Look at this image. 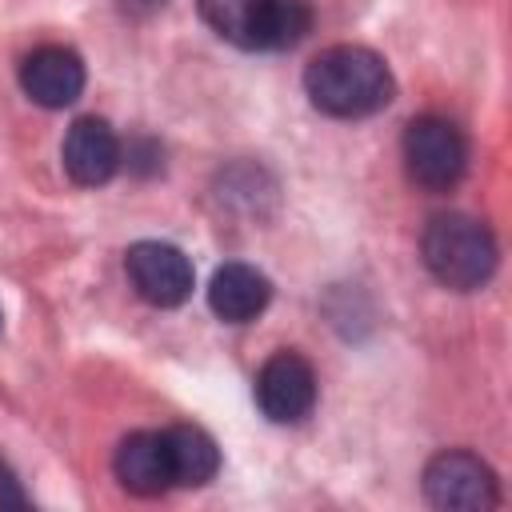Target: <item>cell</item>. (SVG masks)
Segmentation results:
<instances>
[{
  "label": "cell",
  "mask_w": 512,
  "mask_h": 512,
  "mask_svg": "<svg viewBox=\"0 0 512 512\" xmlns=\"http://www.w3.org/2000/svg\"><path fill=\"white\" fill-rule=\"evenodd\" d=\"M256 404L272 424H296L316 404V372L300 352H276L256 372Z\"/></svg>",
  "instance_id": "52a82bcc"
},
{
  "label": "cell",
  "mask_w": 512,
  "mask_h": 512,
  "mask_svg": "<svg viewBox=\"0 0 512 512\" xmlns=\"http://www.w3.org/2000/svg\"><path fill=\"white\" fill-rule=\"evenodd\" d=\"M268 300H272V284H268V276H264L260 268L232 260V264H224V268L212 272L208 308H212L220 320H228V324H248V320H256V316L268 308Z\"/></svg>",
  "instance_id": "8fae6325"
},
{
  "label": "cell",
  "mask_w": 512,
  "mask_h": 512,
  "mask_svg": "<svg viewBox=\"0 0 512 512\" xmlns=\"http://www.w3.org/2000/svg\"><path fill=\"white\" fill-rule=\"evenodd\" d=\"M60 160H64V172L80 184V188H100L116 176L120 160H124V148H120V136L112 132L108 120L100 116H80L68 132H64V144H60Z\"/></svg>",
  "instance_id": "ba28073f"
},
{
  "label": "cell",
  "mask_w": 512,
  "mask_h": 512,
  "mask_svg": "<svg viewBox=\"0 0 512 512\" xmlns=\"http://www.w3.org/2000/svg\"><path fill=\"white\" fill-rule=\"evenodd\" d=\"M424 496L432 508H444V512H488L500 504V484H496V472L476 452L448 448L428 460Z\"/></svg>",
  "instance_id": "5b68a950"
},
{
  "label": "cell",
  "mask_w": 512,
  "mask_h": 512,
  "mask_svg": "<svg viewBox=\"0 0 512 512\" xmlns=\"http://www.w3.org/2000/svg\"><path fill=\"white\" fill-rule=\"evenodd\" d=\"M164 440H168V460H172V484L200 488L220 472V448L204 428L176 424L164 432Z\"/></svg>",
  "instance_id": "7c38bea8"
},
{
  "label": "cell",
  "mask_w": 512,
  "mask_h": 512,
  "mask_svg": "<svg viewBox=\"0 0 512 512\" xmlns=\"http://www.w3.org/2000/svg\"><path fill=\"white\" fill-rule=\"evenodd\" d=\"M20 88L40 108H68L84 92V60L64 44H44L24 56Z\"/></svg>",
  "instance_id": "9c48e42d"
},
{
  "label": "cell",
  "mask_w": 512,
  "mask_h": 512,
  "mask_svg": "<svg viewBox=\"0 0 512 512\" xmlns=\"http://www.w3.org/2000/svg\"><path fill=\"white\" fill-rule=\"evenodd\" d=\"M112 472L132 496H160L172 488V460L164 432H132L116 444Z\"/></svg>",
  "instance_id": "30bf717a"
},
{
  "label": "cell",
  "mask_w": 512,
  "mask_h": 512,
  "mask_svg": "<svg viewBox=\"0 0 512 512\" xmlns=\"http://www.w3.org/2000/svg\"><path fill=\"white\" fill-rule=\"evenodd\" d=\"M120 8L128 16H152L156 8H164V0H120Z\"/></svg>",
  "instance_id": "5bb4252c"
},
{
  "label": "cell",
  "mask_w": 512,
  "mask_h": 512,
  "mask_svg": "<svg viewBox=\"0 0 512 512\" xmlns=\"http://www.w3.org/2000/svg\"><path fill=\"white\" fill-rule=\"evenodd\" d=\"M124 268H128L136 296L156 304V308H176L192 296V260L176 244L140 240L128 248Z\"/></svg>",
  "instance_id": "8992f818"
},
{
  "label": "cell",
  "mask_w": 512,
  "mask_h": 512,
  "mask_svg": "<svg viewBox=\"0 0 512 512\" xmlns=\"http://www.w3.org/2000/svg\"><path fill=\"white\" fill-rule=\"evenodd\" d=\"M0 508H28V496H24L16 472L8 468L4 456H0Z\"/></svg>",
  "instance_id": "4fadbf2b"
},
{
  "label": "cell",
  "mask_w": 512,
  "mask_h": 512,
  "mask_svg": "<svg viewBox=\"0 0 512 512\" xmlns=\"http://www.w3.org/2000/svg\"><path fill=\"white\" fill-rule=\"evenodd\" d=\"M304 92L324 116L360 120V116L380 112L392 100L396 80H392L384 56H376L372 48L336 44V48H324L320 56L308 60Z\"/></svg>",
  "instance_id": "6da1fadb"
},
{
  "label": "cell",
  "mask_w": 512,
  "mask_h": 512,
  "mask_svg": "<svg viewBox=\"0 0 512 512\" xmlns=\"http://www.w3.org/2000/svg\"><path fill=\"white\" fill-rule=\"evenodd\" d=\"M400 152H404V168H408L412 184H420L428 192L456 188L468 168V140L444 116H416L404 128Z\"/></svg>",
  "instance_id": "277c9868"
},
{
  "label": "cell",
  "mask_w": 512,
  "mask_h": 512,
  "mask_svg": "<svg viewBox=\"0 0 512 512\" xmlns=\"http://www.w3.org/2000/svg\"><path fill=\"white\" fill-rule=\"evenodd\" d=\"M420 256L428 272L452 292H472L496 272V240L488 224L468 212L432 216L420 236Z\"/></svg>",
  "instance_id": "7a4b0ae2"
},
{
  "label": "cell",
  "mask_w": 512,
  "mask_h": 512,
  "mask_svg": "<svg viewBox=\"0 0 512 512\" xmlns=\"http://www.w3.org/2000/svg\"><path fill=\"white\" fill-rule=\"evenodd\" d=\"M196 8L216 36L248 52L292 48L312 28L304 0H196Z\"/></svg>",
  "instance_id": "3957f363"
}]
</instances>
